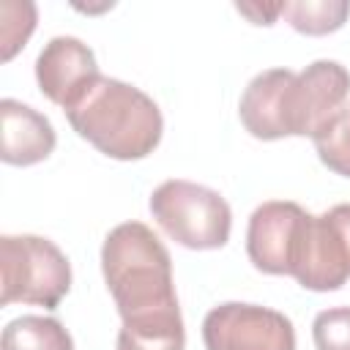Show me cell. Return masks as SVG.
Returning <instances> with one entry per match:
<instances>
[{
  "label": "cell",
  "mask_w": 350,
  "mask_h": 350,
  "mask_svg": "<svg viewBox=\"0 0 350 350\" xmlns=\"http://www.w3.org/2000/svg\"><path fill=\"white\" fill-rule=\"evenodd\" d=\"M0 129H3L0 159L5 164L30 167L44 161L55 150L57 137L49 118L16 98L0 101Z\"/></svg>",
  "instance_id": "30bf717a"
},
{
  "label": "cell",
  "mask_w": 350,
  "mask_h": 350,
  "mask_svg": "<svg viewBox=\"0 0 350 350\" xmlns=\"http://www.w3.org/2000/svg\"><path fill=\"white\" fill-rule=\"evenodd\" d=\"M304 216L306 211L298 202L284 200H271L254 208L246 227V254L257 271L290 276L293 246Z\"/></svg>",
  "instance_id": "ba28073f"
},
{
  "label": "cell",
  "mask_w": 350,
  "mask_h": 350,
  "mask_svg": "<svg viewBox=\"0 0 350 350\" xmlns=\"http://www.w3.org/2000/svg\"><path fill=\"white\" fill-rule=\"evenodd\" d=\"M0 350H74V339L57 317L22 314L3 328Z\"/></svg>",
  "instance_id": "8fae6325"
},
{
  "label": "cell",
  "mask_w": 350,
  "mask_h": 350,
  "mask_svg": "<svg viewBox=\"0 0 350 350\" xmlns=\"http://www.w3.org/2000/svg\"><path fill=\"white\" fill-rule=\"evenodd\" d=\"M350 71L336 60H314L304 71L268 68L243 90L238 115L257 139L317 137L347 104Z\"/></svg>",
  "instance_id": "7a4b0ae2"
},
{
  "label": "cell",
  "mask_w": 350,
  "mask_h": 350,
  "mask_svg": "<svg viewBox=\"0 0 350 350\" xmlns=\"http://www.w3.org/2000/svg\"><path fill=\"white\" fill-rule=\"evenodd\" d=\"M202 342L208 350H295V328L276 309L227 301L205 314Z\"/></svg>",
  "instance_id": "52a82bcc"
},
{
  "label": "cell",
  "mask_w": 350,
  "mask_h": 350,
  "mask_svg": "<svg viewBox=\"0 0 350 350\" xmlns=\"http://www.w3.org/2000/svg\"><path fill=\"white\" fill-rule=\"evenodd\" d=\"M63 112L82 139L120 161L150 156L164 131L161 109L148 93L101 74L93 77Z\"/></svg>",
  "instance_id": "3957f363"
},
{
  "label": "cell",
  "mask_w": 350,
  "mask_h": 350,
  "mask_svg": "<svg viewBox=\"0 0 350 350\" xmlns=\"http://www.w3.org/2000/svg\"><path fill=\"white\" fill-rule=\"evenodd\" d=\"M235 8L241 14H246L254 25H273V19L282 14V3H276V5H243V3H238Z\"/></svg>",
  "instance_id": "2e32d148"
},
{
  "label": "cell",
  "mask_w": 350,
  "mask_h": 350,
  "mask_svg": "<svg viewBox=\"0 0 350 350\" xmlns=\"http://www.w3.org/2000/svg\"><path fill=\"white\" fill-rule=\"evenodd\" d=\"M314 150L328 170L350 178V101L314 137Z\"/></svg>",
  "instance_id": "4fadbf2b"
},
{
  "label": "cell",
  "mask_w": 350,
  "mask_h": 350,
  "mask_svg": "<svg viewBox=\"0 0 350 350\" xmlns=\"http://www.w3.org/2000/svg\"><path fill=\"white\" fill-rule=\"evenodd\" d=\"M107 290L123 317L118 350H183L186 331L172 284V260L142 221L109 230L101 246Z\"/></svg>",
  "instance_id": "6da1fadb"
},
{
  "label": "cell",
  "mask_w": 350,
  "mask_h": 350,
  "mask_svg": "<svg viewBox=\"0 0 350 350\" xmlns=\"http://www.w3.org/2000/svg\"><path fill=\"white\" fill-rule=\"evenodd\" d=\"M290 276L314 293L339 290L350 279V202H339L320 216H304Z\"/></svg>",
  "instance_id": "8992f818"
},
{
  "label": "cell",
  "mask_w": 350,
  "mask_h": 350,
  "mask_svg": "<svg viewBox=\"0 0 350 350\" xmlns=\"http://www.w3.org/2000/svg\"><path fill=\"white\" fill-rule=\"evenodd\" d=\"M3 60H11L19 46H25L27 36L36 27V5L33 3H3Z\"/></svg>",
  "instance_id": "9a60e30c"
},
{
  "label": "cell",
  "mask_w": 350,
  "mask_h": 350,
  "mask_svg": "<svg viewBox=\"0 0 350 350\" xmlns=\"http://www.w3.org/2000/svg\"><path fill=\"white\" fill-rule=\"evenodd\" d=\"M282 14L298 33L323 36V33H334L345 25V19L350 14V3H345V0H298V3H282Z\"/></svg>",
  "instance_id": "7c38bea8"
},
{
  "label": "cell",
  "mask_w": 350,
  "mask_h": 350,
  "mask_svg": "<svg viewBox=\"0 0 350 350\" xmlns=\"http://www.w3.org/2000/svg\"><path fill=\"white\" fill-rule=\"evenodd\" d=\"M93 77H98L93 49L74 36H55L44 44L36 60V79L41 93L66 107Z\"/></svg>",
  "instance_id": "9c48e42d"
},
{
  "label": "cell",
  "mask_w": 350,
  "mask_h": 350,
  "mask_svg": "<svg viewBox=\"0 0 350 350\" xmlns=\"http://www.w3.org/2000/svg\"><path fill=\"white\" fill-rule=\"evenodd\" d=\"M150 213L159 227L186 249H221L232 227V211L219 191L180 178L153 189Z\"/></svg>",
  "instance_id": "277c9868"
},
{
  "label": "cell",
  "mask_w": 350,
  "mask_h": 350,
  "mask_svg": "<svg viewBox=\"0 0 350 350\" xmlns=\"http://www.w3.org/2000/svg\"><path fill=\"white\" fill-rule=\"evenodd\" d=\"M312 339L317 350H350V306L317 312L312 323Z\"/></svg>",
  "instance_id": "5bb4252c"
},
{
  "label": "cell",
  "mask_w": 350,
  "mask_h": 350,
  "mask_svg": "<svg viewBox=\"0 0 350 350\" xmlns=\"http://www.w3.org/2000/svg\"><path fill=\"white\" fill-rule=\"evenodd\" d=\"M3 293L0 304H33L55 309L71 287V265L66 254L41 235L0 238Z\"/></svg>",
  "instance_id": "5b68a950"
}]
</instances>
